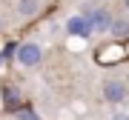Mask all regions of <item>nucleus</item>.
<instances>
[{
    "label": "nucleus",
    "instance_id": "nucleus-1",
    "mask_svg": "<svg viewBox=\"0 0 129 120\" xmlns=\"http://www.w3.org/2000/svg\"><path fill=\"white\" fill-rule=\"evenodd\" d=\"M83 17L89 20V26H92V32H109L112 29V23H115V20H112V14L106 12V9H83Z\"/></svg>",
    "mask_w": 129,
    "mask_h": 120
},
{
    "label": "nucleus",
    "instance_id": "nucleus-7",
    "mask_svg": "<svg viewBox=\"0 0 129 120\" xmlns=\"http://www.w3.org/2000/svg\"><path fill=\"white\" fill-rule=\"evenodd\" d=\"M112 120H129V114H115Z\"/></svg>",
    "mask_w": 129,
    "mask_h": 120
},
{
    "label": "nucleus",
    "instance_id": "nucleus-3",
    "mask_svg": "<svg viewBox=\"0 0 129 120\" xmlns=\"http://www.w3.org/2000/svg\"><path fill=\"white\" fill-rule=\"evenodd\" d=\"M103 97L109 103H120L126 97V86L120 83V80H106V83H103Z\"/></svg>",
    "mask_w": 129,
    "mask_h": 120
},
{
    "label": "nucleus",
    "instance_id": "nucleus-2",
    "mask_svg": "<svg viewBox=\"0 0 129 120\" xmlns=\"http://www.w3.org/2000/svg\"><path fill=\"white\" fill-rule=\"evenodd\" d=\"M17 60H20V66L32 69V66H37L43 60V49L37 46V43H23V46L17 49Z\"/></svg>",
    "mask_w": 129,
    "mask_h": 120
},
{
    "label": "nucleus",
    "instance_id": "nucleus-6",
    "mask_svg": "<svg viewBox=\"0 0 129 120\" xmlns=\"http://www.w3.org/2000/svg\"><path fill=\"white\" fill-rule=\"evenodd\" d=\"M109 32L115 34V37H126V34H129V20H115Z\"/></svg>",
    "mask_w": 129,
    "mask_h": 120
},
{
    "label": "nucleus",
    "instance_id": "nucleus-5",
    "mask_svg": "<svg viewBox=\"0 0 129 120\" xmlns=\"http://www.w3.org/2000/svg\"><path fill=\"white\" fill-rule=\"evenodd\" d=\"M37 0H20L17 3V12H20V17H32V14H37Z\"/></svg>",
    "mask_w": 129,
    "mask_h": 120
},
{
    "label": "nucleus",
    "instance_id": "nucleus-4",
    "mask_svg": "<svg viewBox=\"0 0 129 120\" xmlns=\"http://www.w3.org/2000/svg\"><path fill=\"white\" fill-rule=\"evenodd\" d=\"M66 32L75 34V37H86V34H92V26H89V20L83 17V14H78V17L66 20Z\"/></svg>",
    "mask_w": 129,
    "mask_h": 120
}]
</instances>
